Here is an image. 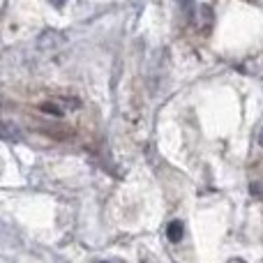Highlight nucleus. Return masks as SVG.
Masks as SVG:
<instances>
[{
	"mask_svg": "<svg viewBox=\"0 0 263 263\" xmlns=\"http://www.w3.org/2000/svg\"><path fill=\"white\" fill-rule=\"evenodd\" d=\"M182 236V224L180 222H171L168 224V238H171L173 242H178Z\"/></svg>",
	"mask_w": 263,
	"mask_h": 263,
	"instance_id": "obj_1",
	"label": "nucleus"
},
{
	"mask_svg": "<svg viewBox=\"0 0 263 263\" xmlns=\"http://www.w3.org/2000/svg\"><path fill=\"white\" fill-rule=\"evenodd\" d=\"M49 3H51V5H55V7H60V5H63L65 0H49Z\"/></svg>",
	"mask_w": 263,
	"mask_h": 263,
	"instance_id": "obj_2",
	"label": "nucleus"
},
{
	"mask_svg": "<svg viewBox=\"0 0 263 263\" xmlns=\"http://www.w3.org/2000/svg\"><path fill=\"white\" fill-rule=\"evenodd\" d=\"M259 143L263 145V132H261V136H259Z\"/></svg>",
	"mask_w": 263,
	"mask_h": 263,
	"instance_id": "obj_3",
	"label": "nucleus"
}]
</instances>
